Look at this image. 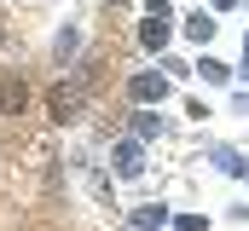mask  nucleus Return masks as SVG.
I'll list each match as a JSON object with an SVG mask.
<instances>
[{
	"mask_svg": "<svg viewBox=\"0 0 249 231\" xmlns=\"http://www.w3.org/2000/svg\"><path fill=\"white\" fill-rule=\"evenodd\" d=\"M87 104V75H75V81H58L53 87V121H75Z\"/></svg>",
	"mask_w": 249,
	"mask_h": 231,
	"instance_id": "1",
	"label": "nucleus"
},
{
	"mask_svg": "<svg viewBox=\"0 0 249 231\" xmlns=\"http://www.w3.org/2000/svg\"><path fill=\"white\" fill-rule=\"evenodd\" d=\"M168 35H174V17H168V6H162V0H151V17L139 23V41H145L151 52H162V47H168Z\"/></svg>",
	"mask_w": 249,
	"mask_h": 231,
	"instance_id": "2",
	"label": "nucleus"
},
{
	"mask_svg": "<svg viewBox=\"0 0 249 231\" xmlns=\"http://www.w3.org/2000/svg\"><path fill=\"white\" fill-rule=\"evenodd\" d=\"M127 93H133L139 104H162V99H168V75H151V69H145V75L127 81Z\"/></svg>",
	"mask_w": 249,
	"mask_h": 231,
	"instance_id": "3",
	"label": "nucleus"
},
{
	"mask_svg": "<svg viewBox=\"0 0 249 231\" xmlns=\"http://www.w3.org/2000/svg\"><path fill=\"white\" fill-rule=\"evenodd\" d=\"M23 104H29V87L0 69V116H23Z\"/></svg>",
	"mask_w": 249,
	"mask_h": 231,
	"instance_id": "4",
	"label": "nucleus"
},
{
	"mask_svg": "<svg viewBox=\"0 0 249 231\" xmlns=\"http://www.w3.org/2000/svg\"><path fill=\"white\" fill-rule=\"evenodd\" d=\"M110 162H116V173H122V179L145 173V150H139V139H122V145L110 150Z\"/></svg>",
	"mask_w": 249,
	"mask_h": 231,
	"instance_id": "5",
	"label": "nucleus"
},
{
	"mask_svg": "<svg viewBox=\"0 0 249 231\" xmlns=\"http://www.w3.org/2000/svg\"><path fill=\"white\" fill-rule=\"evenodd\" d=\"M162 226H168V208H162V202L133 208V231H162Z\"/></svg>",
	"mask_w": 249,
	"mask_h": 231,
	"instance_id": "6",
	"label": "nucleus"
},
{
	"mask_svg": "<svg viewBox=\"0 0 249 231\" xmlns=\"http://www.w3.org/2000/svg\"><path fill=\"white\" fill-rule=\"evenodd\" d=\"M214 29H220V23H214V12H191V17H186V35H191V41H209Z\"/></svg>",
	"mask_w": 249,
	"mask_h": 231,
	"instance_id": "7",
	"label": "nucleus"
},
{
	"mask_svg": "<svg viewBox=\"0 0 249 231\" xmlns=\"http://www.w3.org/2000/svg\"><path fill=\"white\" fill-rule=\"evenodd\" d=\"M157 127H162V121H157V110H139V116H133V139H151Z\"/></svg>",
	"mask_w": 249,
	"mask_h": 231,
	"instance_id": "8",
	"label": "nucleus"
},
{
	"mask_svg": "<svg viewBox=\"0 0 249 231\" xmlns=\"http://www.w3.org/2000/svg\"><path fill=\"white\" fill-rule=\"evenodd\" d=\"M197 69H203V81H214V87H220V81H226V75H232V69H226V64H214V58H203V64H197Z\"/></svg>",
	"mask_w": 249,
	"mask_h": 231,
	"instance_id": "9",
	"label": "nucleus"
},
{
	"mask_svg": "<svg viewBox=\"0 0 249 231\" xmlns=\"http://www.w3.org/2000/svg\"><path fill=\"white\" fill-rule=\"evenodd\" d=\"M214 162H220V168H226V173H244V156H238V150H226V145L214 150Z\"/></svg>",
	"mask_w": 249,
	"mask_h": 231,
	"instance_id": "10",
	"label": "nucleus"
},
{
	"mask_svg": "<svg viewBox=\"0 0 249 231\" xmlns=\"http://www.w3.org/2000/svg\"><path fill=\"white\" fill-rule=\"evenodd\" d=\"M244 64H249V41H244Z\"/></svg>",
	"mask_w": 249,
	"mask_h": 231,
	"instance_id": "11",
	"label": "nucleus"
}]
</instances>
